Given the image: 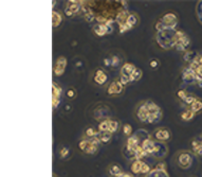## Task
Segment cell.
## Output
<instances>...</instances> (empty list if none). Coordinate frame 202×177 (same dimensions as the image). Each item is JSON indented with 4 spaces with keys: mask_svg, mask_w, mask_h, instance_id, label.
I'll return each instance as SVG.
<instances>
[{
    "mask_svg": "<svg viewBox=\"0 0 202 177\" xmlns=\"http://www.w3.org/2000/svg\"><path fill=\"white\" fill-rule=\"evenodd\" d=\"M176 30H166V31L157 33V42L163 49H171L176 46Z\"/></svg>",
    "mask_w": 202,
    "mask_h": 177,
    "instance_id": "6da1fadb",
    "label": "cell"
},
{
    "mask_svg": "<svg viewBox=\"0 0 202 177\" xmlns=\"http://www.w3.org/2000/svg\"><path fill=\"white\" fill-rule=\"evenodd\" d=\"M159 20L165 25L167 30H176V27L178 25V16L174 12H167L162 15Z\"/></svg>",
    "mask_w": 202,
    "mask_h": 177,
    "instance_id": "7a4b0ae2",
    "label": "cell"
},
{
    "mask_svg": "<svg viewBox=\"0 0 202 177\" xmlns=\"http://www.w3.org/2000/svg\"><path fill=\"white\" fill-rule=\"evenodd\" d=\"M152 137L157 140L158 142H166L169 141L171 138V133L168 128L166 127H160V128H157L156 131L152 134Z\"/></svg>",
    "mask_w": 202,
    "mask_h": 177,
    "instance_id": "3957f363",
    "label": "cell"
},
{
    "mask_svg": "<svg viewBox=\"0 0 202 177\" xmlns=\"http://www.w3.org/2000/svg\"><path fill=\"white\" fill-rule=\"evenodd\" d=\"M113 31L112 22L108 23H96L93 26V32L98 36H105Z\"/></svg>",
    "mask_w": 202,
    "mask_h": 177,
    "instance_id": "277c9868",
    "label": "cell"
},
{
    "mask_svg": "<svg viewBox=\"0 0 202 177\" xmlns=\"http://www.w3.org/2000/svg\"><path fill=\"white\" fill-rule=\"evenodd\" d=\"M68 60L65 56H59L58 59L55 60L54 67H53V72L55 77H61L65 73L66 67H67Z\"/></svg>",
    "mask_w": 202,
    "mask_h": 177,
    "instance_id": "5b68a950",
    "label": "cell"
},
{
    "mask_svg": "<svg viewBox=\"0 0 202 177\" xmlns=\"http://www.w3.org/2000/svg\"><path fill=\"white\" fill-rule=\"evenodd\" d=\"M193 162V156L190 152H181L178 155V165L182 169H187L192 165Z\"/></svg>",
    "mask_w": 202,
    "mask_h": 177,
    "instance_id": "8992f818",
    "label": "cell"
},
{
    "mask_svg": "<svg viewBox=\"0 0 202 177\" xmlns=\"http://www.w3.org/2000/svg\"><path fill=\"white\" fill-rule=\"evenodd\" d=\"M135 116H137V119L140 122L147 123L148 117H149V113H148L147 108H146L145 102H141L137 106V108H135Z\"/></svg>",
    "mask_w": 202,
    "mask_h": 177,
    "instance_id": "52a82bcc",
    "label": "cell"
},
{
    "mask_svg": "<svg viewBox=\"0 0 202 177\" xmlns=\"http://www.w3.org/2000/svg\"><path fill=\"white\" fill-rule=\"evenodd\" d=\"M108 80V75L105 72L104 69L102 68H98L94 72L93 75V82L96 84L98 86H103Z\"/></svg>",
    "mask_w": 202,
    "mask_h": 177,
    "instance_id": "ba28073f",
    "label": "cell"
},
{
    "mask_svg": "<svg viewBox=\"0 0 202 177\" xmlns=\"http://www.w3.org/2000/svg\"><path fill=\"white\" fill-rule=\"evenodd\" d=\"M141 146L145 153L147 155H152L154 152V148H156V142L154 140H151V138L148 136V137L144 138L141 142Z\"/></svg>",
    "mask_w": 202,
    "mask_h": 177,
    "instance_id": "9c48e42d",
    "label": "cell"
},
{
    "mask_svg": "<svg viewBox=\"0 0 202 177\" xmlns=\"http://www.w3.org/2000/svg\"><path fill=\"white\" fill-rule=\"evenodd\" d=\"M144 102H145L146 108H147L149 115H162V109H161L160 106H159L158 104H156L154 101L146 100L144 101Z\"/></svg>",
    "mask_w": 202,
    "mask_h": 177,
    "instance_id": "30bf717a",
    "label": "cell"
},
{
    "mask_svg": "<svg viewBox=\"0 0 202 177\" xmlns=\"http://www.w3.org/2000/svg\"><path fill=\"white\" fill-rule=\"evenodd\" d=\"M168 152V148L163 142H156V148H154V152L152 155L157 158H163Z\"/></svg>",
    "mask_w": 202,
    "mask_h": 177,
    "instance_id": "8fae6325",
    "label": "cell"
},
{
    "mask_svg": "<svg viewBox=\"0 0 202 177\" xmlns=\"http://www.w3.org/2000/svg\"><path fill=\"white\" fill-rule=\"evenodd\" d=\"M182 79H183V81L185 82V83H187V84L197 83V82H196V75H195V72L192 70V69L188 68V67H187V68L184 69L183 72H182Z\"/></svg>",
    "mask_w": 202,
    "mask_h": 177,
    "instance_id": "7c38bea8",
    "label": "cell"
},
{
    "mask_svg": "<svg viewBox=\"0 0 202 177\" xmlns=\"http://www.w3.org/2000/svg\"><path fill=\"white\" fill-rule=\"evenodd\" d=\"M135 69H137V67H135L134 64H131V63H124L121 68V71H120V74L130 77L131 73L134 72Z\"/></svg>",
    "mask_w": 202,
    "mask_h": 177,
    "instance_id": "4fadbf2b",
    "label": "cell"
},
{
    "mask_svg": "<svg viewBox=\"0 0 202 177\" xmlns=\"http://www.w3.org/2000/svg\"><path fill=\"white\" fill-rule=\"evenodd\" d=\"M81 2L83 1H73V0H70V1H68V3H67V8L73 13V14L76 15V14H78L81 10Z\"/></svg>",
    "mask_w": 202,
    "mask_h": 177,
    "instance_id": "5bb4252c",
    "label": "cell"
},
{
    "mask_svg": "<svg viewBox=\"0 0 202 177\" xmlns=\"http://www.w3.org/2000/svg\"><path fill=\"white\" fill-rule=\"evenodd\" d=\"M139 23V16H137L135 13H130L129 16L127 18V21H126V26L129 30L134 29L135 26Z\"/></svg>",
    "mask_w": 202,
    "mask_h": 177,
    "instance_id": "9a60e30c",
    "label": "cell"
},
{
    "mask_svg": "<svg viewBox=\"0 0 202 177\" xmlns=\"http://www.w3.org/2000/svg\"><path fill=\"white\" fill-rule=\"evenodd\" d=\"M109 174L112 177H121L124 174V172L119 165L112 163V165H110V167H109Z\"/></svg>",
    "mask_w": 202,
    "mask_h": 177,
    "instance_id": "2e32d148",
    "label": "cell"
},
{
    "mask_svg": "<svg viewBox=\"0 0 202 177\" xmlns=\"http://www.w3.org/2000/svg\"><path fill=\"white\" fill-rule=\"evenodd\" d=\"M143 160H139V159H134L132 161V163L130 165V171H131L132 174L137 175V174L141 173V169H142V165H143Z\"/></svg>",
    "mask_w": 202,
    "mask_h": 177,
    "instance_id": "e0dca14e",
    "label": "cell"
},
{
    "mask_svg": "<svg viewBox=\"0 0 202 177\" xmlns=\"http://www.w3.org/2000/svg\"><path fill=\"white\" fill-rule=\"evenodd\" d=\"M52 86V100H61V97L63 94V88L56 83H53Z\"/></svg>",
    "mask_w": 202,
    "mask_h": 177,
    "instance_id": "ac0fdd59",
    "label": "cell"
},
{
    "mask_svg": "<svg viewBox=\"0 0 202 177\" xmlns=\"http://www.w3.org/2000/svg\"><path fill=\"white\" fill-rule=\"evenodd\" d=\"M96 137L100 139L101 143L103 144H107L111 141V138H112V134L110 131H103V133H98V135Z\"/></svg>",
    "mask_w": 202,
    "mask_h": 177,
    "instance_id": "d6986e66",
    "label": "cell"
},
{
    "mask_svg": "<svg viewBox=\"0 0 202 177\" xmlns=\"http://www.w3.org/2000/svg\"><path fill=\"white\" fill-rule=\"evenodd\" d=\"M61 21H63V15L57 11H53L52 12V26L53 28H57L61 26Z\"/></svg>",
    "mask_w": 202,
    "mask_h": 177,
    "instance_id": "ffe728a7",
    "label": "cell"
},
{
    "mask_svg": "<svg viewBox=\"0 0 202 177\" xmlns=\"http://www.w3.org/2000/svg\"><path fill=\"white\" fill-rule=\"evenodd\" d=\"M195 116H196V114H195L194 111H192V109H190L187 107L185 111L181 113V115H180V118H181L183 121H190V120H193V119L195 118Z\"/></svg>",
    "mask_w": 202,
    "mask_h": 177,
    "instance_id": "44dd1931",
    "label": "cell"
},
{
    "mask_svg": "<svg viewBox=\"0 0 202 177\" xmlns=\"http://www.w3.org/2000/svg\"><path fill=\"white\" fill-rule=\"evenodd\" d=\"M192 148H193V151H194V153L196 155H198V156H202V142L200 140H193L192 141Z\"/></svg>",
    "mask_w": 202,
    "mask_h": 177,
    "instance_id": "7402d4cb",
    "label": "cell"
},
{
    "mask_svg": "<svg viewBox=\"0 0 202 177\" xmlns=\"http://www.w3.org/2000/svg\"><path fill=\"white\" fill-rule=\"evenodd\" d=\"M142 75H143V71L141 70V69H139V68H137L134 71V72L131 73V75L129 77V79H130V82H137V81H140V80L142 79Z\"/></svg>",
    "mask_w": 202,
    "mask_h": 177,
    "instance_id": "603a6c76",
    "label": "cell"
},
{
    "mask_svg": "<svg viewBox=\"0 0 202 177\" xmlns=\"http://www.w3.org/2000/svg\"><path fill=\"white\" fill-rule=\"evenodd\" d=\"M98 133L100 131H98V129L93 128V127H87L85 131V138H88V139H91V138H94L96 137V136L98 135Z\"/></svg>",
    "mask_w": 202,
    "mask_h": 177,
    "instance_id": "cb8c5ba5",
    "label": "cell"
},
{
    "mask_svg": "<svg viewBox=\"0 0 202 177\" xmlns=\"http://www.w3.org/2000/svg\"><path fill=\"white\" fill-rule=\"evenodd\" d=\"M188 108L192 109L195 114L199 113L200 111H202V100H200V99L198 98L190 106H188Z\"/></svg>",
    "mask_w": 202,
    "mask_h": 177,
    "instance_id": "d4e9b609",
    "label": "cell"
},
{
    "mask_svg": "<svg viewBox=\"0 0 202 177\" xmlns=\"http://www.w3.org/2000/svg\"><path fill=\"white\" fill-rule=\"evenodd\" d=\"M120 129V123L117 120H109V131L111 134L117 133Z\"/></svg>",
    "mask_w": 202,
    "mask_h": 177,
    "instance_id": "484cf974",
    "label": "cell"
},
{
    "mask_svg": "<svg viewBox=\"0 0 202 177\" xmlns=\"http://www.w3.org/2000/svg\"><path fill=\"white\" fill-rule=\"evenodd\" d=\"M98 131H101V133L109 131V119H105V120L101 121V123L98 126Z\"/></svg>",
    "mask_w": 202,
    "mask_h": 177,
    "instance_id": "4316f807",
    "label": "cell"
},
{
    "mask_svg": "<svg viewBox=\"0 0 202 177\" xmlns=\"http://www.w3.org/2000/svg\"><path fill=\"white\" fill-rule=\"evenodd\" d=\"M145 156H147V154L145 153V151L142 148L141 144L137 148L134 152V159H139V160H142V158H144Z\"/></svg>",
    "mask_w": 202,
    "mask_h": 177,
    "instance_id": "83f0119b",
    "label": "cell"
},
{
    "mask_svg": "<svg viewBox=\"0 0 202 177\" xmlns=\"http://www.w3.org/2000/svg\"><path fill=\"white\" fill-rule=\"evenodd\" d=\"M122 129H123V133H124V135H125L126 137L129 138L130 136H131V134H132V126L130 124H128V123L124 124L123 127H122Z\"/></svg>",
    "mask_w": 202,
    "mask_h": 177,
    "instance_id": "f1b7e54d",
    "label": "cell"
},
{
    "mask_svg": "<svg viewBox=\"0 0 202 177\" xmlns=\"http://www.w3.org/2000/svg\"><path fill=\"white\" fill-rule=\"evenodd\" d=\"M107 94L109 96H117V90H115V81H112L109 84L108 88H107Z\"/></svg>",
    "mask_w": 202,
    "mask_h": 177,
    "instance_id": "f546056e",
    "label": "cell"
},
{
    "mask_svg": "<svg viewBox=\"0 0 202 177\" xmlns=\"http://www.w3.org/2000/svg\"><path fill=\"white\" fill-rule=\"evenodd\" d=\"M88 143H89V139H88V138H83V139L79 140V142H78V148L84 153L86 148H87Z\"/></svg>",
    "mask_w": 202,
    "mask_h": 177,
    "instance_id": "4dcf8cb0",
    "label": "cell"
},
{
    "mask_svg": "<svg viewBox=\"0 0 202 177\" xmlns=\"http://www.w3.org/2000/svg\"><path fill=\"white\" fill-rule=\"evenodd\" d=\"M187 91H186V89H179L177 91V98L179 99L181 102H183L184 100H185V98L187 97Z\"/></svg>",
    "mask_w": 202,
    "mask_h": 177,
    "instance_id": "1f68e13d",
    "label": "cell"
},
{
    "mask_svg": "<svg viewBox=\"0 0 202 177\" xmlns=\"http://www.w3.org/2000/svg\"><path fill=\"white\" fill-rule=\"evenodd\" d=\"M124 88H125V86L120 82V80H115V90H117V96L118 94H123Z\"/></svg>",
    "mask_w": 202,
    "mask_h": 177,
    "instance_id": "d6a6232c",
    "label": "cell"
},
{
    "mask_svg": "<svg viewBox=\"0 0 202 177\" xmlns=\"http://www.w3.org/2000/svg\"><path fill=\"white\" fill-rule=\"evenodd\" d=\"M66 97H67L68 99H70V100L74 99L75 97H76V90H75L73 87L68 88L67 91H66Z\"/></svg>",
    "mask_w": 202,
    "mask_h": 177,
    "instance_id": "836d02e7",
    "label": "cell"
},
{
    "mask_svg": "<svg viewBox=\"0 0 202 177\" xmlns=\"http://www.w3.org/2000/svg\"><path fill=\"white\" fill-rule=\"evenodd\" d=\"M150 172H151V168H150V165H148L147 162H143V165H142V169H141V173L144 174V175H148Z\"/></svg>",
    "mask_w": 202,
    "mask_h": 177,
    "instance_id": "e575fe53",
    "label": "cell"
},
{
    "mask_svg": "<svg viewBox=\"0 0 202 177\" xmlns=\"http://www.w3.org/2000/svg\"><path fill=\"white\" fill-rule=\"evenodd\" d=\"M197 97H195V96H193V94H187V97L185 98V100L183 101V103H185V104H187L188 106H190V105L193 104V103L195 102V101L197 100Z\"/></svg>",
    "mask_w": 202,
    "mask_h": 177,
    "instance_id": "d590c367",
    "label": "cell"
},
{
    "mask_svg": "<svg viewBox=\"0 0 202 177\" xmlns=\"http://www.w3.org/2000/svg\"><path fill=\"white\" fill-rule=\"evenodd\" d=\"M120 82H121L124 86H126V85H128L129 83H131V82H130L129 77H126V75H122V74H120Z\"/></svg>",
    "mask_w": 202,
    "mask_h": 177,
    "instance_id": "8d00e7d4",
    "label": "cell"
},
{
    "mask_svg": "<svg viewBox=\"0 0 202 177\" xmlns=\"http://www.w3.org/2000/svg\"><path fill=\"white\" fill-rule=\"evenodd\" d=\"M111 67H118L120 65V63H121V60H120V57L118 56V55H113L112 57H111Z\"/></svg>",
    "mask_w": 202,
    "mask_h": 177,
    "instance_id": "74e56055",
    "label": "cell"
},
{
    "mask_svg": "<svg viewBox=\"0 0 202 177\" xmlns=\"http://www.w3.org/2000/svg\"><path fill=\"white\" fill-rule=\"evenodd\" d=\"M69 154V148H61V151H59V155H61V158H65L67 157Z\"/></svg>",
    "mask_w": 202,
    "mask_h": 177,
    "instance_id": "f35d334b",
    "label": "cell"
},
{
    "mask_svg": "<svg viewBox=\"0 0 202 177\" xmlns=\"http://www.w3.org/2000/svg\"><path fill=\"white\" fill-rule=\"evenodd\" d=\"M154 169L158 170V171L166 172V165H165L164 162H161V163H158V165H156V168H154Z\"/></svg>",
    "mask_w": 202,
    "mask_h": 177,
    "instance_id": "ab89813d",
    "label": "cell"
},
{
    "mask_svg": "<svg viewBox=\"0 0 202 177\" xmlns=\"http://www.w3.org/2000/svg\"><path fill=\"white\" fill-rule=\"evenodd\" d=\"M149 66L151 67V68L156 69L157 67L159 66V60H157V59H152V60H149Z\"/></svg>",
    "mask_w": 202,
    "mask_h": 177,
    "instance_id": "60d3db41",
    "label": "cell"
},
{
    "mask_svg": "<svg viewBox=\"0 0 202 177\" xmlns=\"http://www.w3.org/2000/svg\"><path fill=\"white\" fill-rule=\"evenodd\" d=\"M64 13H65V15H66V16H67V17H72V16H74V14H73V13L71 12L70 10H69L67 6H66V8H65V11H64Z\"/></svg>",
    "mask_w": 202,
    "mask_h": 177,
    "instance_id": "b9f144b4",
    "label": "cell"
},
{
    "mask_svg": "<svg viewBox=\"0 0 202 177\" xmlns=\"http://www.w3.org/2000/svg\"><path fill=\"white\" fill-rule=\"evenodd\" d=\"M111 64H112V63H111V59L105 57V59H104V65H105V66L109 67V66H111Z\"/></svg>",
    "mask_w": 202,
    "mask_h": 177,
    "instance_id": "7bdbcfd3",
    "label": "cell"
},
{
    "mask_svg": "<svg viewBox=\"0 0 202 177\" xmlns=\"http://www.w3.org/2000/svg\"><path fill=\"white\" fill-rule=\"evenodd\" d=\"M121 177H134V176H132V174H130V173H125V172H124V174H123V175H122Z\"/></svg>",
    "mask_w": 202,
    "mask_h": 177,
    "instance_id": "ee69618b",
    "label": "cell"
},
{
    "mask_svg": "<svg viewBox=\"0 0 202 177\" xmlns=\"http://www.w3.org/2000/svg\"><path fill=\"white\" fill-rule=\"evenodd\" d=\"M81 62L76 63V66H81Z\"/></svg>",
    "mask_w": 202,
    "mask_h": 177,
    "instance_id": "f6af8a7d",
    "label": "cell"
},
{
    "mask_svg": "<svg viewBox=\"0 0 202 177\" xmlns=\"http://www.w3.org/2000/svg\"><path fill=\"white\" fill-rule=\"evenodd\" d=\"M53 177H56V176H55V175H53Z\"/></svg>",
    "mask_w": 202,
    "mask_h": 177,
    "instance_id": "bcb514c9",
    "label": "cell"
}]
</instances>
